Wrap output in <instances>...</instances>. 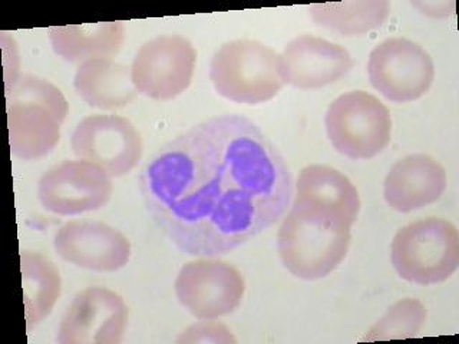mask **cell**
<instances>
[{
    "mask_svg": "<svg viewBox=\"0 0 459 344\" xmlns=\"http://www.w3.org/2000/svg\"><path fill=\"white\" fill-rule=\"evenodd\" d=\"M22 281L28 331L47 319L61 296L59 270L38 251H22Z\"/></svg>",
    "mask_w": 459,
    "mask_h": 344,
    "instance_id": "obj_19",
    "label": "cell"
},
{
    "mask_svg": "<svg viewBox=\"0 0 459 344\" xmlns=\"http://www.w3.org/2000/svg\"><path fill=\"white\" fill-rule=\"evenodd\" d=\"M126 39L122 22H100L85 25L54 26L49 42L55 54L71 64H85L93 59H112Z\"/></svg>",
    "mask_w": 459,
    "mask_h": 344,
    "instance_id": "obj_17",
    "label": "cell"
},
{
    "mask_svg": "<svg viewBox=\"0 0 459 344\" xmlns=\"http://www.w3.org/2000/svg\"><path fill=\"white\" fill-rule=\"evenodd\" d=\"M291 208L351 229L358 219L360 200L348 176L327 165L316 164L299 174Z\"/></svg>",
    "mask_w": 459,
    "mask_h": 344,
    "instance_id": "obj_14",
    "label": "cell"
},
{
    "mask_svg": "<svg viewBox=\"0 0 459 344\" xmlns=\"http://www.w3.org/2000/svg\"><path fill=\"white\" fill-rule=\"evenodd\" d=\"M427 320V308L413 298L394 303L386 314L368 331L362 341L408 339L418 334Z\"/></svg>",
    "mask_w": 459,
    "mask_h": 344,
    "instance_id": "obj_21",
    "label": "cell"
},
{
    "mask_svg": "<svg viewBox=\"0 0 459 344\" xmlns=\"http://www.w3.org/2000/svg\"><path fill=\"white\" fill-rule=\"evenodd\" d=\"M351 240V229L339 228L290 208L280 227V260L298 279H325L348 255Z\"/></svg>",
    "mask_w": 459,
    "mask_h": 344,
    "instance_id": "obj_5",
    "label": "cell"
},
{
    "mask_svg": "<svg viewBox=\"0 0 459 344\" xmlns=\"http://www.w3.org/2000/svg\"><path fill=\"white\" fill-rule=\"evenodd\" d=\"M128 324L126 301L105 287L76 294L57 329L59 344H119Z\"/></svg>",
    "mask_w": 459,
    "mask_h": 344,
    "instance_id": "obj_12",
    "label": "cell"
},
{
    "mask_svg": "<svg viewBox=\"0 0 459 344\" xmlns=\"http://www.w3.org/2000/svg\"><path fill=\"white\" fill-rule=\"evenodd\" d=\"M280 57L284 81L299 90H317L337 82L353 68L346 47L317 36H299L287 43Z\"/></svg>",
    "mask_w": 459,
    "mask_h": 344,
    "instance_id": "obj_15",
    "label": "cell"
},
{
    "mask_svg": "<svg viewBox=\"0 0 459 344\" xmlns=\"http://www.w3.org/2000/svg\"><path fill=\"white\" fill-rule=\"evenodd\" d=\"M215 90L237 104H264L286 85L281 57L257 40H233L215 52L210 64Z\"/></svg>",
    "mask_w": 459,
    "mask_h": 344,
    "instance_id": "obj_3",
    "label": "cell"
},
{
    "mask_svg": "<svg viewBox=\"0 0 459 344\" xmlns=\"http://www.w3.org/2000/svg\"><path fill=\"white\" fill-rule=\"evenodd\" d=\"M111 178L92 162L68 159L43 174L38 184V198L47 211L62 217L98 211L111 198Z\"/></svg>",
    "mask_w": 459,
    "mask_h": 344,
    "instance_id": "obj_11",
    "label": "cell"
},
{
    "mask_svg": "<svg viewBox=\"0 0 459 344\" xmlns=\"http://www.w3.org/2000/svg\"><path fill=\"white\" fill-rule=\"evenodd\" d=\"M236 337L233 336L229 327L224 326L221 322H201L193 324L177 339V343L179 344H229L236 343Z\"/></svg>",
    "mask_w": 459,
    "mask_h": 344,
    "instance_id": "obj_22",
    "label": "cell"
},
{
    "mask_svg": "<svg viewBox=\"0 0 459 344\" xmlns=\"http://www.w3.org/2000/svg\"><path fill=\"white\" fill-rule=\"evenodd\" d=\"M325 124L334 150L351 159L375 158L391 141L389 109L365 90H351L334 99Z\"/></svg>",
    "mask_w": 459,
    "mask_h": 344,
    "instance_id": "obj_6",
    "label": "cell"
},
{
    "mask_svg": "<svg viewBox=\"0 0 459 344\" xmlns=\"http://www.w3.org/2000/svg\"><path fill=\"white\" fill-rule=\"evenodd\" d=\"M7 126L12 154L23 161L47 157L61 140L69 104L47 79L18 75L6 85Z\"/></svg>",
    "mask_w": 459,
    "mask_h": 344,
    "instance_id": "obj_2",
    "label": "cell"
},
{
    "mask_svg": "<svg viewBox=\"0 0 459 344\" xmlns=\"http://www.w3.org/2000/svg\"><path fill=\"white\" fill-rule=\"evenodd\" d=\"M54 247L65 262L91 271H118L131 258L128 238L100 221L65 222L55 234Z\"/></svg>",
    "mask_w": 459,
    "mask_h": 344,
    "instance_id": "obj_13",
    "label": "cell"
},
{
    "mask_svg": "<svg viewBox=\"0 0 459 344\" xmlns=\"http://www.w3.org/2000/svg\"><path fill=\"white\" fill-rule=\"evenodd\" d=\"M444 167L425 154L403 158L387 172L384 195L394 211L411 212L434 204L446 190Z\"/></svg>",
    "mask_w": 459,
    "mask_h": 344,
    "instance_id": "obj_16",
    "label": "cell"
},
{
    "mask_svg": "<svg viewBox=\"0 0 459 344\" xmlns=\"http://www.w3.org/2000/svg\"><path fill=\"white\" fill-rule=\"evenodd\" d=\"M316 25L343 36H358L384 25L391 4L386 0H351L308 7Z\"/></svg>",
    "mask_w": 459,
    "mask_h": 344,
    "instance_id": "obj_20",
    "label": "cell"
},
{
    "mask_svg": "<svg viewBox=\"0 0 459 344\" xmlns=\"http://www.w3.org/2000/svg\"><path fill=\"white\" fill-rule=\"evenodd\" d=\"M392 264L401 279L420 286L442 283L459 265V234L437 217L402 227L392 241Z\"/></svg>",
    "mask_w": 459,
    "mask_h": 344,
    "instance_id": "obj_4",
    "label": "cell"
},
{
    "mask_svg": "<svg viewBox=\"0 0 459 344\" xmlns=\"http://www.w3.org/2000/svg\"><path fill=\"white\" fill-rule=\"evenodd\" d=\"M74 88L86 104L104 111L126 107L138 93L131 68L112 59H93L79 64Z\"/></svg>",
    "mask_w": 459,
    "mask_h": 344,
    "instance_id": "obj_18",
    "label": "cell"
},
{
    "mask_svg": "<svg viewBox=\"0 0 459 344\" xmlns=\"http://www.w3.org/2000/svg\"><path fill=\"white\" fill-rule=\"evenodd\" d=\"M197 50L179 35L157 36L143 43L131 64L136 92L155 100L178 97L190 86Z\"/></svg>",
    "mask_w": 459,
    "mask_h": 344,
    "instance_id": "obj_8",
    "label": "cell"
},
{
    "mask_svg": "<svg viewBox=\"0 0 459 344\" xmlns=\"http://www.w3.org/2000/svg\"><path fill=\"white\" fill-rule=\"evenodd\" d=\"M246 283L241 272L221 260H197L184 264L176 280L181 305L200 320L220 319L241 305Z\"/></svg>",
    "mask_w": 459,
    "mask_h": 344,
    "instance_id": "obj_9",
    "label": "cell"
},
{
    "mask_svg": "<svg viewBox=\"0 0 459 344\" xmlns=\"http://www.w3.org/2000/svg\"><path fill=\"white\" fill-rule=\"evenodd\" d=\"M370 83L382 97L396 104L423 97L434 83L432 57L418 43L391 38L370 52L368 64Z\"/></svg>",
    "mask_w": 459,
    "mask_h": 344,
    "instance_id": "obj_7",
    "label": "cell"
},
{
    "mask_svg": "<svg viewBox=\"0 0 459 344\" xmlns=\"http://www.w3.org/2000/svg\"><path fill=\"white\" fill-rule=\"evenodd\" d=\"M141 194L179 251L215 257L276 224L290 207L293 181L269 136L246 116L226 114L160 148L143 168Z\"/></svg>",
    "mask_w": 459,
    "mask_h": 344,
    "instance_id": "obj_1",
    "label": "cell"
},
{
    "mask_svg": "<svg viewBox=\"0 0 459 344\" xmlns=\"http://www.w3.org/2000/svg\"><path fill=\"white\" fill-rule=\"evenodd\" d=\"M74 154L98 165L108 176H126L143 157V138L133 122L119 115H91L72 133Z\"/></svg>",
    "mask_w": 459,
    "mask_h": 344,
    "instance_id": "obj_10",
    "label": "cell"
}]
</instances>
